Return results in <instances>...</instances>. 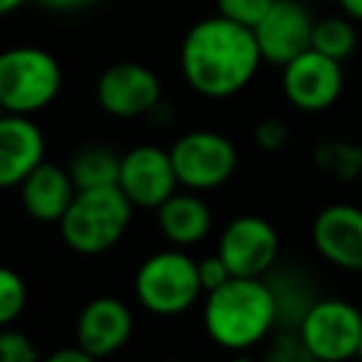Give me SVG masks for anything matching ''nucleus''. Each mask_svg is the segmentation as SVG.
Returning a JSON list of instances; mask_svg holds the SVG:
<instances>
[{
  "label": "nucleus",
  "instance_id": "34",
  "mask_svg": "<svg viewBox=\"0 0 362 362\" xmlns=\"http://www.w3.org/2000/svg\"><path fill=\"white\" fill-rule=\"evenodd\" d=\"M167 362H178V359H167Z\"/></svg>",
  "mask_w": 362,
  "mask_h": 362
},
{
  "label": "nucleus",
  "instance_id": "16",
  "mask_svg": "<svg viewBox=\"0 0 362 362\" xmlns=\"http://www.w3.org/2000/svg\"><path fill=\"white\" fill-rule=\"evenodd\" d=\"M74 195H76V187H74L68 170L48 164V161L34 167L20 184L23 209L31 218L45 221V223H59V218L71 206Z\"/></svg>",
  "mask_w": 362,
  "mask_h": 362
},
{
  "label": "nucleus",
  "instance_id": "32",
  "mask_svg": "<svg viewBox=\"0 0 362 362\" xmlns=\"http://www.w3.org/2000/svg\"><path fill=\"white\" fill-rule=\"evenodd\" d=\"M356 359L362 362V334H359V345H356Z\"/></svg>",
  "mask_w": 362,
  "mask_h": 362
},
{
  "label": "nucleus",
  "instance_id": "1",
  "mask_svg": "<svg viewBox=\"0 0 362 362\" xmlns=\"http://www.w3.org/2000/svg\"><path fill=\"white\" fill-rule=\"evenodd\" d=\"M178 59L187 85L206 99L240 93L263 62L252 28L221 14L198 20L184 34Z\"/></svg>",
  "mask_w": 362,
  "mask_h": 362
},
{
  "label": "nucleus",
  "instance_id": "27",
  "mask_svg": "<svg viewBox=\"0 0 362 362\" xmlns=\"http://www.w3.org/2000/svg\"><path fill=\"white\" fill-rule=\"evenodd\" d=\"M288 139V127L280 122V119H263L257 127H255V144L266 153H274L286 144Z\"/></svg>",
  "mask_w": 362,
  "mask_h": 362
},
{
  "label": "nucleus",
  "instance_id": "24",
  "mask_svg": "<svg viewBox=\"0 0 362 362\" xmlns=\"http://www.w3.org/2000/svg\"><path fill=\"white\" fill-rule=\"evenodd\" d=\"M274 0H215L218 6V14L232 20V23H240L246 28H255L260 23V17L272 8Z\"/></svg>",
  "mask_w": 362,
  "mask_h": 362
},
{
  "label": "nucleus",
  "instance_id": "19",
  "mask_svg": "<svg viewBox=\"0 0 362 362\" xmlns=\"http://www.w3.org/2000/svg\"><path fill=\"white\" fill-rule=\"evenodd\" d=\"M119 164L122 156L102 144L82 147L68 167V175L76 189H96V187H116L119 184Z\"/></svg>",
  "mask_w": 362,
  "mask_h": 362
},
{
  "label": "nucleus",
  "instance_id": "3",
  "mask_svg": "<svg viewBox=\"0 0 362 362\" xmlns=\"http://www.w3.org/2000/svg\"><path fill=\"white\" fill-rule=\"evenodd\" d=\"M133 215V204L119 187L76 189L71 206L59 218V235L79 255H102L119 243Z\"/></svg>",
  "mask_w": 362,
  "mask_h": 362
},
{
  "label": "nucleus",
  "instance_id": "28",
  "mask_svg": "<svg viewBox=\"0 0 362 362\" xmlns=\"http://www.w3.org/2000/svg\"><path fill=\"white\" fill-rule=\"evenodd\" d=\"M42 362H96L90 354H85L79 345L76 348H59V351H54L51 356H45Z\"/></svg>",
  "mask_w": 362,
  "mask_h": 362
},
{
  "label": "nucleus",
  "instance_id": "6",
  "mask_svg": "<svg viewBox=\"0 0 362 362\" xmlns=\"http://www.w3.org/2000/svg\"><path fill=\"white\" fill-rule=\"evenodd\" d=\"M170 161L184 189L209 192L232 178L238 167V150L223 133L189 130L170 147Z\"/></svg>",
  "mask_w": 362,
  "mask_h": 362
},
{
  "label": "nucleus",
  "instance_id": "15",
  "mask_svg": "<svg viewBox=\"0 0 362 362\" xmlns=\"http://www.w3.org/2000/svg\"><path fill=\"white\" fill-rule=\"evenodd\" d=\"M45 161L42 130L17 113H0V189L20 187L23 178Z\"/></svg>",
  "mask_w": 362,
  "mask_h": 362
},
{
  "label": "nucleus",
  "instance_id": "22",
  "mask_svg": "<svg viewBox=\"0 0 362 362\" xmlns=\"http://www.w3.org/2000/svg\"><path fill=\"white\" fill-rule=\"evenodd\" d=\"M25 305V283L23 277L8 269V266H0V328L8 325Z\"/></svg>",
  "mask_w": 362,
  "mask_h": 362
},
{
  "label": "nucleus",
  "instance_id": "21",
  "mask_svg": "<svg viewBox=\"0 0 362 362\" xmlns=\"http://www.w3.org/2000/svg\"><path fill=\"white\" fill-rule=\"evenodd\" d=\"M311 48L322 57H331L337 62L348 59L356 48V28L348 17H322L314 20Z\"/></svg>",
  "mask_w": 362,
  "mask_h": 362
},
{
  "label": "nucleus",
  "instance_id": "7",
  "mask_svg": "<svg viewBox=\"0 0 362 362\" xmlns=\"http://www.w3.org/2000/svg\"><path fill=\"white\" fill-rule=\"evenodd\" d=\"M297 334L317 362H345L356 356L362 314L345 300L317 297V303L300 320Z\"/></svg>",
  "mask_w": 362,
  "mask_h": 362
},
{
  "label": "nucleus",
  "instance_id": "5",
  "mask_svg": "<svg viewBox=\"0 0 362 362\" xmlns=\"http://www.w3.org/2000/svg\"><path fill=\"white\" fill-rule=\"evenodd\" d=\"M139 303L158 317H175L201 297L198 266L181 249H164L150 255L133 280Z\"/></svg>",
  "mask_w": 362,
  "mask_h": 362
},
{
  "label": "nucleus",
  "instance_id": "33",
  "mask_svg": "<svg viewBox=\"0 0 362 362\" xmlns=\"http://www.w3.org/2000/svg\"><path fill=\"white\" fill-rule=\"evenodd\" d=\"M235 362H249V356H238V359H235Z\"/></svg>",
  "mask_w": 362,
  "mask_h": 362
},
{
  "label": "nucleus",
  "instance_id": "2",
  "mask_svg": "<svg viewBox=\"0 0 362 362\" xmlns=\"http://www.w3.org/2000/svg\"><path fill=\"white\" fill-rule=\"evenodd\" d=\"M204 325L212 342L226 351H246L257 345L277 325L274 297L263 277H229L221 288L206 294Z\"/></svg>",
  "mask_w": 362,
  "mask_h": 362
},
{
  "label": "nucleus",
  "instance_id": "9",
  "mask_svg": "<svg viewBox=\"0 0 362 362\" xmlns=\"http://www.w3.org/2000/svg\"><path fill=\"white\" fill-rule=\"evenodd\" d=\"M345 76H342V62L317 54L314 48L303 51L291 62L283 65L280 88L288 105L305 113H320L331 107L339 93H342Z\"/></svg>",
  "mask_w": 362,
  "mask_h": 362
},
{
  "label": "nucleus",
  "instance_id": "25",
  "mask_svg": "<svg viewBox=\"0 0 362 362\" xmlns=\"http://www.w3.org/2000/svg\"><path fill=\"white\" fill-rule=\"evenodd\" d=\"M0 362H37V348L20 331H0Z\"/></svg>",
  "mask_w": 362,
  "mask_h": 362
},
{
  "label": "nucleus",
  "instance_id": "23",
  "mask_svg": "<svg viewBox=\"0 0 362 362\" xmlns=\"http://www.w3.org/2000/svg\"><path fill=\"white\" fill-rule=\"evenodd\" d=\"M266 362H317V359L308 354V348H305V342L300 339L297 328H294V334H291L288 328H283V331L272 339V345H269V351H266Z\"/></svg>",
  "mask_w": 362,
  "mask_h": 362
},
{
  "label": "nucleus",
  "instance_id": "11",
  "mask_svg": "<svg viewBox=\"0 0 362 362\" xmlns=\"http://www.w3.org/2000/svg\"><path fill=\"white\" fill-rule=\"evenodd\" d=\"M124 198L139 209H158L178 187L170 150L139 144L122 156L119 164V184Z\"/></svg>",
  "mask_w": 362,
  "mask_h": 362
},
{
  "label": "nucleus",
  "instance_id": "14",
  "mask_svg": "<svg viewBox=\"0 0 362 362\" xmlns=\"http://www.w3.org/2000/svg\"><path fill=\"white\" fill-rule=\"evenodd\" d=\"M133 331L130 308L116 297H96L90 300L76 320V345L90 354L93 359L116 354Z\"/></svg>",
  "mask_w": 362,
  "mask_h": 362
},
{
  "label": "nucleus",
  "instance_id": "17",
  "mask_svg": "<svg viewBox=\"0 0 362 362\" xmlns=\"http://www.w3.org/2000/svg\"><path fill=\"white\" fill-rule=\"evenodd\" d=\"M156 218H158V229L161 235L173 243V246H192V243H201L206 235H209V226H212V212L209 206L204 204V198L198 192H173L158 209H156Z\"/></svg>",
  "mask_w": 362,
  "mask_h": 362
},
{
  "label": "nucleus",
  "instance_id": "13",
  "mask_svg": "<svg viewBox=\"0 0 362 362\" xmlns=\"http://www.w3.org/2000/svg\"><path fill=\"white\" fill-rule=\"evenodd\" d=\"M317 252L348 272H362V209L354 204H328L311 223Z\"/></svg>",
  "mask_w": 362,
  "mask_h": 362
},
{
  "label": "nucleus",
  "instance_id": "31",
  "mask_svg": "<svg viewBox=\"0 0 362 362\" xmlns=\"http://www.w3.org/2000/svg\"><path fill=\"white\" fill-rule=\"evenodd\" d=\"M25 0H0V14H8V11H14L17 6H23Z\"/></svg>",
  "mask_w": 362,
  "mask_h": 362
},
{
  "label": "nucleus",
  "instance_id": "29",
  "mask_svg": "<svg viewBox=\"0 0 362 362\" xmlns=\"http://www.w3.org/2000/svg\"><path fill=\"white\" fill-rule=\"evenodd\" d=\"M37 3L45 8H54V11H74V8H82L93 0H37Z\"/></svg>",
  "mask_w": 362,
  "mask_h": 362
},
{
  "label": "nucleus",
  "instance_id": "18",
  "mask_svg": "<svg viewBox=\"0 0 362 362\" xmlns=\"http://www.w3.org/2000/svg\"><path fill=\"white\" fill-rule=\"evenodd\" d=\"M266 286L274 297V311H277V325L280 328H297L305 311L317 303L308 277L300 269H272L266 277Z\"/></svg>",
  "mask_w": 362,
  "mask_h": 362
},
{
  "label": "nucleus",
  "instance_id": "20",
  "mask_svg": "<svg viewBox=\"0 0 362 362\" xmlns=\"http://www.w3.org/2000/svg\"><path fill=\"white\" fill-rule=\"evenodd\" d=\"M311 158L325 175L337 181L348 184L362 175V144H354L345 139H325L314 147Z\"/></svg>",
  "mask_w": 362,
  "mask_h": 362
},
{
  "label": "nucleus",
  "instance_id": "30",
  "mask_svg": "<svg viewBox=\"0 0 362 362\" xmlns=\"http://www.w3.org/2000/svg\"><path fill=\"white\" fill-rule=\"evenodd\" d=\"M342 8V17H348L351 23H362V0H337Z\"/></svg>",
  "mask_w": 362,
  "mask_h": 362
},
{
  "label": "nucleus",
  "instance_id": "10",
  "mask_svg": "<svg viewBox=\"0 0 362 362\" xmlns=\"http://www.w3.org/2000/svg\"><path fill=\"white\" fill-rule=\"evenodd\" d=\"M96 102L116 119L147 116L161 105V82L141 62H116L96 79Z\"/></svg>",
  "mask_w": 362,
  "mask_h": 362
},
{
  "label": "nucleus",
  "instance_id": "8",
  "mask_svg": "<svg viewBox=\"0 0 362 362\" xmlns=\"http://www.w3.org/2000/svg\"><path fill=\"white\" fill-rule=\"evenodd\" d=\"M280 252L277 229L260 215H240L226 223L218 255L232 277H266Z\"/></svg>",
  "mask_w": 362,
  "mask_h": 362
},
{
  "label": "nucleus",
  "instance_id": "26",
  "mask_svg": "<svg viewBox=\"0 0 362 362\" xmlns=\"http://www.w3.org/2000/svg\"><path fill=\"white\" fill-rule=\"evenodd\" d=\"M195 266H198V283H201V291H204V294L221 288V286L232 277L218 252H215V255H206L204 260H195Z\"/></svg>",
  "mask_w": 362,
  "mask_h": 362
},
{
  "label": "nucleus",
  "instance_id": "12",
  "mask_svg": "<svg viewBox=\"0 0 362 362\" xmlns=\"http://www.w3.org/2000/svg\"><path fill=\"white\" fill-rule=\"evenodd\" d=\"M263 62L286 65L303 51L311 48L314 34V17L303 6V0H274L272 8L260 17V23L252 28Z\"/></svg>",
  "mask_w": 362,
  "mask_h": 362
},
{
  "label": "nucleus",
  "instance_id": "4",
  "mask_svg": "<svg viewBox=\"0 0 362 362\" xmlns=\"http://www.w3.org/2000/svg\"><path fill=\"white\" fill-rule=\"evenodd\" d=\"M62 88L59 62L37 45H17L0 54V113L28 116L57 99Z\"/></svg>",
  "mask_w": 362,
  "mask_h": 362
}]
</instances>
